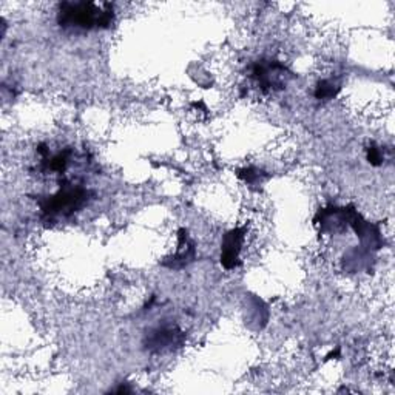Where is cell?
<instances>
[{
    "mask_svg": "<svg viewBox=\"0 0 395 395\" xmlns=\"http://www.w3.org/2000/svg\"><path fill=\"white\" fill-rule=\"evenodd\" d=\"M195 258V244L190 240L189 233L185 229L180 230V237H178V250L170 260V262H165L164 266L172 269H180L189 265Z\"/></svg>",
    "mask_w": 395,
    "mask_h": 395,
    "instance_id": "cell-6",
    "label": "cell"
},
{
    "mask_svg": "<svg viewBox=\"0 0 395 395\" xmlns=\"http://www.w3.org/2000/svg\"><path fill=\"white\" fill-rule=\"evenodd\" d=\"M91 192L83 185L63 181L58 192L39 200V207L46 221L70 218L88 204Z\"/></svg>",
    "mask_w": 395,
    "mask_h": 395,
    "instance_id": "cell-2",
    "label": "cell"
},
{
    "mask_svg": "<svg viewBox=\"0 0 395 395\" xmlns=\"http://www.w3.org/2000/svg\"><path fill=\"white\" fill-rule=\"evenodd\" d=\"M290 78H292V73L283 63L274 59H261L253 63L250 68V79L265 93L286 88V83Z\"/></svg>",
    "mask_w": 395,
    "mask_h": 395,
    "instance_id": "cell-3",
    "label": "cell"
},
{
    "mask_svg": "<svg viewBox=\"0 0 395 395\" xmlns=\"http://www.w3.org/2000/svg\"><path fill=\"white\" fill-rule=\"evenodd\" d=\"M184 332L175 324H163L147 332L144 338L145 349L150 352H165L181 347L184 343Z\"/></svg>",
    "mask_w": 395,
    "mask_h": 395,
    "instance_id": "cell-4",
    "label": "cell"
},
{
    "mask_svg": "<svg viewBox=\"0 0 395 395\" xmlns=\"http://www.w3.org/2000/svg\"><path fill=\"white\" fill-rule=\"evenodd\" d=\"M246 237V229H232L224 235L221 244V265L224 269H235L241 265L240 252Z\"/></svg>",
    "mask_w": 395,
    "mask_h": 395,
    "instance_id": "cell-5",
    "label": "cell"
},
{
    "mask_svg": "<svg viewBox=\"0 0 395 395\" xmlns=\"http://www.w3.org/2000/svg\"><path fill=\"white\" fill-rule=\"evenodd\" d=\"M113 392H118V394H128V392H131V389L127 388V386H124V384H122V386H119L118 389H113Z\"/></svg>",
    "mask_w": 395,
    "mask_h": 395,
    "instance_id": "cell-11",
    "label": "cell"
},
{
    "mask_svg": "<svg viewBox=\"0 0 395 395\" xmlns=\"http://www.w3.org/2000/svg\"><path fill=\"white\" fill-rule=\"evenodd\" d=\"M42 168L45 172H56V173H63L67 170V167L70 164V158H71V150H63V152L56 153L50 156V153L46 156H42Z\"/></svg>",
    "mask_w": 395,
    "mask_h": 395,
    "instance_id": "cell-7",
    "label": "cell"
},
{
    "mask_svg": "<svg viewBox=\"0 0 395 395\" xmlns=\"http://www.w3.org/2000/svg\"><path fill=\"white\" fill-rule=\"evenodd\" d=\"M368 161H369V164H372V165H375V167L383 164L384 156H383L381 150H380L379 147L371 145V147L368 148Z\"/></svg>",
    "mask_w": 395,
    "mask_h": 395,
    "instance_id": "cell-10",
    "label": "cell"
},
{
    "mask_svg": "<svg viewBox=\"0 0 395 395\" xmlns=\"http://www.w3.org/2000/svg\"><path fill=\"white\" fill-rule=\"evenodd\" d=\"M238 176L241 178V180H244L246 183L249 184H253V183H257L260 181L262 176V172L258 170V168H253V167H249V168H244V170H240Z\"/></svg>",
    "mask_w": 395,
    "mask_h": 395,
    "instance_id": "cell-9",
    "label": "cell"
},
{
    "mask_svg": "<svg viewBox=\"0 0 395 395\" xmlns=\"http://www.w3.org/2000/svg\"><path fill=\"white\" fill-rule=\"evenodd\" d=\"M338 90H340V83H338L337 81H334V79H323V81H319L317 83L314 95L319 101H322V99L327 101V99L335 98Z\"/></svg>",
    "mask_w": 395,
    "mask_h": 395,
    "instance_id": "cell-8",
    "label": "cell"
},
{
    "mask_svg": "<svg viewBox=\"0 0 395 395\" xmlns=\"http://www.w3.org/2000/svg\"><path fill=\"white\" fill-rule=\"evenodd\" d=\"M113 22H115V9L111 4L62 2L59 5L58 24L65 30H107Z\"/></svg>",
    "mask_w": 395,
    "mask_h": 395,
    "instance_id": "cell-1",
    "label": "cell"
}]
</instances>
